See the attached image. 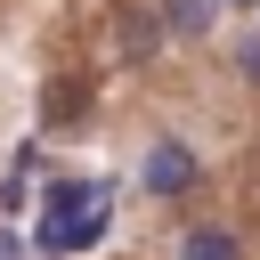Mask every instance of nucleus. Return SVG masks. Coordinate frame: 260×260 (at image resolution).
Masks as SVG:
<instances>
[{
  "label": "nucleus",
  "instance_id": "f03ea898",
  "mask_svg": "<svg viewBox=\"0 0 260 260\" xmlns=\"http://www.w3.org/2000/svg\"><path fill=\"white\" fill-rule=\"evenodd\" d=\"M171 32H162V8L154 0H122L114 16H106V57L114 65H138V57H154Z\"/></svg>",
  "mask_w": 260,
  "mask_h": 260
},
{
  "label": "nucleus",
  "instance_id": "39448f33",
  "mask_svg": "<svg viewBox=\"0 0 260 260\" xmlns=\"http://www.w3.org/2000/svg\"><path fill=\"white\" fill-rule=\"evenodd\" d=\"M154 8H162V32H171V41H195V32H211L219 8H236V0H154Z\"/></svg>",
  "mask_w": 260,
  "mask_h": 260
},
{
  "label": "nucleus",
  "instance_id": "20e7f679",
  "mask_svg": "<svg viewBox=\"0 0 260 260\" xmlns=\"http://www.w3.org/2000/svg\"><path fill=\"white\" fill-rule=\"evenodd\" d=\"M89 114V81L81 73H49L41 81V130H73Z\"/></svg>",
  "mask_w": 260,
  "mask_h": 260
},
{
  "label": "nucleus",
  "instance_id": "7ed1b4c3",
  "mask_svg": "<svg viewBox=\"0 0 260 260\" xmlns=\"http://www.w3.org/2000/svg\"><path fill=\"white\" fill-rule=\"evenodd\" d=\"M138 179H146V195H187V187H195V154H187L179 138H154L146 162H138Z\"/></svg>",
  "mask_w": 260,
  "mask_h": 260
},
{
  "label": "nucleus",
  "instance_id": "f257e3e1",
  "mask_svg": "<svg viewBox=\"0 0 260 260\" xmlns=\"http://www.w3.org/2000/svg\"><path fill=\"white\" fill-rule=\"evenodd\" d=\"M114 228V195L89 187V179H57L41 195V219H32V252L57 260V252H89L98 236Z\"/></svg>",
  "mask_w": 260,
  "mask_h": 260
},
{
  "label": "nucleus",
  "instance_id": "423d86ee",
  "mask_svg": "<svg viewBox=\"0 0 260 260\" xmlns=\"http://www.w3.org/2000/svg\"><path fill=\"white\" fill-rule=\"evenodd\" d=\"M179 260H244V244H236V228H187Z\"/></svg>",
  "mask_w": 260,
  "mask_h": 260
}]
</instances>
